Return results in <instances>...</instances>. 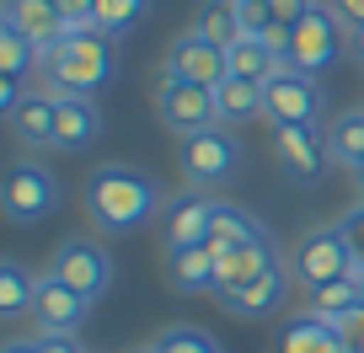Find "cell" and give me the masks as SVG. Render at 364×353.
I'll return each instance as SVG.
<instances>
[{
	"instance_id": "cell-34",
	"label": "cell",
	"mask_w": 364,
	"mask_h": 353,
	"mask_svg": "<svg viewBox=\"0 0 364 353\" xmlns=\"http://www.w3.org/2000/svg\"><path fill=\"white\" fill-rule=\"evenodd\" d=\"M338 332H343V348L348 353H364V305L348 310V316H338Z\"/></svg>"
},
{
	"instance_id": "cell-31",
	"label": "cell",
	"mask_w": 364,
	"mask_h": 353,
	"mask_svg": "<svg viewBox=\"0 0 364 353\" xmlns=\"http://www.w3.org/2000/svg\"><path fill=\"white\" fill-rule=\"evenodd\" d=\"M230 6H236V0H230ZM236 22H241V38H262L273 27L268 0H241V6H236Z\"/></svg>"
},
{
	"instance_id": "cell-40",
	"label": "cell",
	"mask_w": 364,
	"mask_h": 353,
	"mask_svg": "<svg viewBox=\"0 0 364 353\" xmlns=\"http://www.w3.org/2000/svg\"><path fill=\"white\" fill-rule=\"evenodd\" d=\"M0 353H38V342H33V337H11Z\"/></svg>"
},
{
	"instance_id": "cell-15",
	"label": "cell",
	"mask_w": 364,
	"mask_h": 353,
	"mask_svg": "<svg viewBox=\"0 0 364 353\" xmlns=\"http://www.w3.org/2000/svg\"><path fill=\"white\" fill-rule=\"evenodd\" d=\"M86 310H91V300H86V295H75L70 284H59L54 273L38 278V300H33V321H38V332H75L80 321H86Z\"/></svg>"
},
{
	"instance_id": "cell-24",
	"label": "cell",
	"mask_w": 364,
	"mask_h": 353,
	"mask_svg": "<svg viewBox=\"0 0 364 353\" xmlns=\"http://www.w3.org/2000/svg\"><path fill=\"white\" fill-rule=\"evenodd\" d=\"M306 310H316V316H327V321L359 310V273H343V278H327V284L306 289Z\"/></svg>"
},
{
	"instance_id": "cell-28",
	"label": "cell",
	"mask_w": 364,
	"mask_h": 353,
	"mask_svg": "<svg viewBox=\"0 0 364 353\" xmlns=\"http://www.w3.org/2000/svg\"><path fill=\"white\" fill-rule=\"evenodd\" d=\"M225 54H230V75L262 80V86H268V80H273V70H279V59L268 54V43H262V38H236V43H230Z\"/></svg>"
},
{
	"instance_id": "cell-23",
	"label": "cell",
	"mask_w": 364,
	"mask_h": 353,
	"mask_svg": "<svg viewBox=\"0 0 364 353\" xmlns=\"http://www.w3.org/2000/svg\"><path fill=\"white\" fill-rule=\"evenodd\" d=\"M257 230H262V225H257V219H252L241 204H225V198H220V214H215V225H209V241H204V246L215 251V257H225L230 246L252 241Z\"/></svg>"
},
{
	"instance_id": "cell-44",
	"label": "cell",
	"mask_w": 364,
	"mask_h": 353,
	"mask_svg": "<svg viewBox=\"0 0 364 353\" xmlns=\"http://www.w3.org/2000/svg\"><path fill=\"white\" fill-rule=\"evenodd\" d=\"M236 6H241V0H236Z\"/></svg>"
},
{
	"instance_id": "cell-16",
	"label": "cell",
	"mask_w": 364,
	"mask_h": 353,
	"mask_svg": "<svg viewBox=\"0 0 364 353\" xmlns=\"http://www.w3.org/2000/svg\"><path fill=\"white\" fill-rule=\"evenodd\" d=\"M166 284H171V295H204V289L220 284V257L209 246L166 251Z\"/></svg>"
},
{
	"instance_id": "cell-13",
	"label": "cell",
	"mask_w": 364,
	"mask_h": 353,
	"mask_svg": "<svg viewBox=\"0 0 364 353\" xmlns=\"http://www.w3.org/2000/svg\"><path fill=\"white\" fill-rule=\"evenodd\" d=\"M273 268H289V262H284V251L273 246L268 230H257L252 241H241V246H230L225 257H220V284H215V295L225 300V295H236V289H247V284H257V278H268Z\"/></svg>"
},
{
	"instance_id": "cell-43",
	"label": "cell",
	"mask_w": 364,
	"mask_h": 353,
	"mask_svg": "<svg viewBox=\"0 0 364 353\" xmlns=\"http://www.w3.org/2000/svg\"><path fill=\"white\" fill-rule=\"evenodd\" d=\"M134 353H156V342H145V348H134Z\"/></svg>"
},
{
	"instance_id": "cell-42",
	"label": "cell",
	"mask_w": 364,
	"mask_h": 353,
	"mask_svg": "<svg viewBox=\"0 0 364 353\" xmlns=\"http://www.w3.org/2000/svg\"><path fill=\"white\" fill-rule=\"evenodd\" d=\"M359 305H364V268H359Z\"/></svg>"
},
{
	"instance_id": "cell-2",
	"label": "cell",
	"mask_w": 364,
	"mask_h": 353,
	"mask_svg": "<svg viewBox=\"0 0 364 353\" xmlns=\"http://www.w3.org/2000/svg\"><path fill=\"white\" fill-rule=\"evenodd\" d=\"M118 75V48L107 33H65L43 54V80L54 97H97Z\"/></svg>"
},
{
	"instance_id": "cell-6",
	"label": "cell",
	"mask_w": 364,
	"mask_h": 353,
	"mask_svg": "<svg viewBox=\"0 0 364 353\" xmlns=\"http://www.w3.org/2000/svg\"><path fill=\"white\" fill-rule=\"evenodd\" d=\"M289 273H295L300 289H316V284H327V278L359 273V257H353V246H348V236H343V225L311 230V236L295 246V257H289Z\"/></svg>"
},
{
	"instance_id": "cell-1",
	"label": "cell",
	"mask_w": 364,
	"mask_h": 353,
	"mask_svg": "<svg viewBox=\"0 0 364 353\" xmlns=\"http://www.w3.org/2000/svg\"><path fill=\"white\" fill-rule=\"evenodd\" d=\"M166 209V193L150 171L129 166V161H102V166L86 177V214L97 230L107 236H129V230L150 225V219Z\"/></svg>"
},
{
	"instance_id": "cell-37",
	"label": "cell",
	"mask_w": 364,
	"mask_h": 353,
	"mask_svg": "<svg viewBox=\"0 0 364 353\" xmlns=\"http://www.w3.org/2000/svg\"><path fill=\"white\" fill-rule=\"evenodd\" d=\"M22 80H11V75H0V113H6V118H11L16 113V107H22Z\"/></svg>"
},
{
	"instance_id": "cell-17",
	"label": "cell",
	"mask_w": 364,
	"mask_h": 353,
	"mask_svg": "<svg viewBox=\"0 0 364 353\" xmlns=\"http://www.w3.org/2000/svg\"><path fill=\"white\" fill-rule=\"evenodd\" d=\"M279 353H348V348H343L338 321L306 310V316H289L284 321V332H279Z\"/></svg>"
},
{
	"instance_id": "cell-14",
	"label": "cell",
	"mask_w": 364,
	"mask_h": 353,
	"mask_svg": "<svg viewBox=\"0 0 364 353\" xmlns=\"http://www.w3.org/2000/svg\"><path fill=\"white\" fill-rule=\"evenodd\" d=\"M0 27H16L22 38H33L48 54L70 33V16L59 11V0H0Z\"/></svg>"
},
{
	"instance_id": "cell-32",
	"label": "cell",
	"mask_w": 364,
	"mask_h": 353,
	"mask_svg": "<svg viewBox=\"0 0 364 353\" xmlns=\"http://www.w3.org/2000/svg\"><path fill=\"white\" fill-rule=\"evenodd\" d=\"M97 0H59V11L70 16V33H97V16H91Z\"/></svg>"
},
{
	"instance_id": "cell-27",
	"label": "cell",
	"mask_w": 364,
	"mask_h": 353,
	"mask_svg": "<svg viewBox=\"0 0 364 353\" xmlns=\"http://www.w3.org/2000/svg\"><path fill=\"white\" fill-rule=\"evenodd\" d=\"M33 70H43V48L33 38H22L16 27H0V75L27 80Z\"/></svg>"
},
{
	"instance_id": "cell-22",
	"label": "cell",
	"mask_w": 364,
	"mask_h": 353,
	"mask_svg": "<svg viewBox=\"0 0 364 353\" xmlns=\"http://www.w3.org/2000/svg\"><path fill=\"white\" fill-rule=\"evenodd\" d=\"M327 150H332V166H348V171L364 161V107L338 113L327 124Z\"/></svg>"
},
{
	"instance_id": "cell-30",
	"label": "cell",
	"mask_w": 364,
	"mask_h": 353,
	"mask_svg": "<svg viewBox=\"0 0 364 353\" xmlns=\"http://www.w3.org/2000/svg\"><path fill=\"white\" fill-rule=\"evenodd\" d=\"M156 353H220V342L204 327H166L156 332Z\"/></svg>"
},
{
	"instance_id": "cell-35",
	"label": "cell",
	"mask_w": 364,
	"mask_h": 353,
	"mask_svg": "<svg viewBox=\"0 0 364 353\" xmlns=\"http://www.w3.org/2000/svg\"><path fill=\"white\" fill-rule=\"evenodd\" d=\"M33 342H38V353H86L75 342V332H38Z\"/></svg>"
},
{
	"instance_id": "cell-20",
	"label": "cell",
	"mask_w": 364,
	"mask_h": 353,
	"mask_svg": "<svg viewBox=\"0 0 364 353\" xmlns=\"http://www.w3.org/2000/svg\"><path fill=\"white\" fill-rule=\"evenodd\" d=\"M289 284H295V273L289 268H273L268 278H257V284H247V289H236V295H225V310H236V316H268V310H279L284 305V295H289Z\"/></svg>"
},
{
	"instance_id": "cell-36",
	"label": "cell",
	"mask_w": 364,
	"mask_h": 353,
	"mask_svg": "<svg viewBox=\"0 0 364 353\" xmlns=\"http://www.w3.org/2000/svg\"><path fill=\"white\" fill-rule=\"evenodd\" d=\"M311 6H316V0H268L273 22H289V27H295L300 16H311Z\"/></svg>"
},
{
	"instance_id": "cell-9",
	"label": "cell",
	"mask_w": 364,
	"mask_h": 353,
	"mask_svg": "<svg viewBox=\"0 0 364 353\" xmlns=\"http://www.w3.org/2000/svg\"><path fill=\"white\" fill-rule=\"evenodd\" d=\"M262 118H268L273 129H279V124H316V118H321L316 75H306L300 65H279L273 80L262 86Z\"/></svg>"
},
{
	"instance_id": "cell-33",
	"label": "cell",
	"mask_w": 364,
	"mask_h": 353,
	"mask_svg": "<svg viewBox=\"0 0 364 353\" xmlns=\"http://www.w3.org/2000/svg\"><path fill=\"white\" fill-rule=\"evenodd\" d=\"M343 236H348V246H353V257H359V268H364V198L343 214Z\"/></svg>"
},
{
	"instance_id": "cell-26",
	"label": "cell",
	"mask_w": 364,
	"mask_h": 353,
	"mask_svg": "<svg viewBox=\"0 0 364 353\" xmlns=\"http://www.w3.org/2000/svg\"><path fill=\"white\" fill-rule=\"evenodd\" d=\"M91 16H97V33H107V38L118 43V38H129V33L150 16V0H97V6H91Z\"/></svg>"
},
{
	"instance_id": "cell-3",
	"label": "cell",
	"mask_w": 364,
	"mask_h": 353,
	"mask_svg": "<svg viewBox=\"0 0 364 353\" xmlns=\"http://www.w3.org/2000/svg\"><path fill=\"white\" fill-rule=\"evenodd\" d=\"M177 166H182V177L193 188H225L230 177L241 171V139L230 134L225 124H209V129H198V134H182V145H177Z\"/></svg>"
},
{
	"instance_id": "cell-39",
	"label": "cell",
	"mask_w": 364,
	"mask_h": 353,
	"mask_svg": "<svg viewBox=\"0 0 364 353\" xmlns=\"http://www.w3.org/2000/svg\"><path fill=\"white\" fill-rule=\"evenodd\" d=\"M348 54L364 65V27H348Z\"/></svg>"
},
{
	"instance_id": "cell-19",
	"label": "cell",
	"mask_w": 364,
	"mask_h": 353,
	"mask_svg": "<svg viewBox=\"0 0 364 353\" xmlns=\"http://www.w3.org/2000/svg\"><path fill=\"white\" fill-rule=\"evenodd\" d=\"M102 134V113L91 97H59V129H54V150H86Z\"/></svg>"
},
{
	"instance_id": "cell-4",
	"label": "cell",
	"mask_w": 364,
	"mask_h": 353,
	"mask_svg": "<svg viewBox=\"0 0 364 353\" xmlns=\"http://www.w3.org/2000/svg\"><path fill=\"white\" fill-rule=\"evenodd\" d=\"M48 273L97 305V300L107 295V284H113V251H107L102 241H91V236H65L54 246V257H48Z\"/></svg>"
},
{
	"instance_id": "cell-10",
	"label": "cell",
	"mask_w": 364,
	"mask_h": 353,
	"mask_svg": "<svg viewBox=\"0 0 364 353\" xmlns=\"http://www.w3.org/2000/svg\"><path fill=\"white\" fill-rule=\"evenodd\" d=\"M273 161L289 183H316L321 171L332 166V150H327V134L316 124H279L273 129Z\"/></svg>"
},
{
	"instance_id": "cell-5",
	"label": "cell",
	"mask_w": 364,
	"mask_h": 353,
	"mask_svg": "<svg viewBox=\"0 0 364 353\" xmlns=\"http://www.w3.org/2000/svg\"><path fill=\"white\" fill-rule=\"evenodd\" d=\"M54 209H59V177L54 171L33 156L11 161V171H6V219L11 225H38Z\"/></svg>"
},
{
	"instance_id": "cell-38",
	"label": "cell",
	"mask_w": 364,
	"mask_h": 353,
	"mask_svg": "<svg viewBox=\"0 0 364 353\" xmlns=\"http://www.w3.org/2000/svg\"><path fill=\"white\" fill-rule=\"evenodd\" d=\"M332 11L343 16V27H364V0H332Z\"/></svg>"
},
{
	"instance_id": "cell-21",
	"label": "cell",
	"mask_w": 364,
	"mask_h": 353,
	"mask_svg": "<svg viewBox=\"0 0 364 353\" xmlns=\"http://www.w3.org/2000/svg\"><path fill=\"white\" fill-rule=\"evenodd\" d=\"M215 107H220V124H225V129H236V124H252V118H262V80L230 75L225 86L215 92Z\"/></svg>"
},
{
	"instance_id": "cell-8",
	"label": "cell",
	"mask_w": 364,
	"mask_h": 353,
	"mask_svg": "<svg viewBox=\"0 0 364 353\" xmlns=\"http://www.w3.org/2000/svg\"><path fill=\"white\" fill-rule=\"evenodd\" d=\"M156 118L171 129V134H198V129L220 124V107H215V92H209V86H193V80L161 70V80H156Z\"/></svg>"
},
{
	"instance_id": "cell-41",
	"label": "cell",
	"mask_w": 364,
	"mask_h": 353,
	"mask_svg": "<svg viewBox=\"0 0 364 353\" xmlns=\"http://www.w3.org/2000/svg\"><path fill=\"white\" fill-rule=\"evenodd\" d=\"M353 177H359V188H364V161H359V166H353Z\"/></svg>"
},
{
	"instance_id": "cell-11",
	"label": "cell",
	"mask_w": 364,
	"mask_h": 353,
	"mask_svg": "<svg viewBox=\"0 0 364 353\" xmlns=\"http://www.w3.org/2000/svg\"><path fill=\"white\" fill-rule=\"evenodd\" d=\"M215 214H220V198L209 188H188V193L166 198V209H161V241H166V251L204 246Z\"/></svg>"
},
{
	"instance_id": "cell-7",
	"label": "cell",
	"mask_w": 364,
	"mask_h": 353,
	"mask_svg": "<svg viewBox=\"0 0 364 353\" xmlns=\"http://www.w3.org/2000/svg\"><path fill=\"white\" fill-rule=\"evenodd\" d=\"M343 38H348V27H343V16L332 11V0H316L311 16H300V22H295V54H289V65H300L306 75L321 80L332 65H338Z\"/></svg>"
},
{
	"instance_id": "cell-12",
	"label": "cell",
	"mask_w": 364,
	"mask_h": 353,
	"mask_svg": "<svg viewBox=\"0 0 364 353\" xmlns=\"http://www.w3.org/2000/svg\"><path fill=\"white\" fill-rule=\"evenodd\" d=\"M161 70H171V75H182V80H193V86L220 92V86L230 80V54H225V43H209V38H198L193 27H188V33L166 48V65H161Z\"/></svg>"
},
{
	"instance_id": "cell-25",
	"label": "cell",
	"mask_w": 364,
	"mask_h": 353,
	"mask_svg": "<svg viewBox=\"0 0 364 353\" xmlns=\"http://www.w3.org/2000/svg\"><path fill=\"white\" fill-rule=\"evenodd\" d=\"M33 300H38V278L22 262H0V310L11 321H22V316H33Z\"/></svg>"
},
{
	"instance_id": "cell-29",
	"label": "cell",
	"mask_w": 364,
	"mask_h": 353,
	"mask_svg": "<svg viewBox=\"0 0 364 353\" xmlns=\"http://www.w3.org/2000/svg\"><path fill=\"white\" fill-rule=\"evenodd\" d=\"M193 33L198 38H209V43H236L241 38V22H236V6H230V0H209L204 11L193 16Z\"/></svg>"
},
{
	"instance_id": "cell-18",
	"label": "cell",
	"mask_w": 364,
	"mask_h": 353,
	"mask_svg": "<svg viewBox=\"0 0 364 353\" xmlns=\"http://www.w3.org/2000/svg\"><path fill=\"white\" fill-rule=\"evenodd\" d=\"M54 129H59V97L54 92H27L22 107L11 113V134L22 145H54Z\"/></svg>"
}]
</instances>
